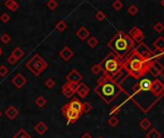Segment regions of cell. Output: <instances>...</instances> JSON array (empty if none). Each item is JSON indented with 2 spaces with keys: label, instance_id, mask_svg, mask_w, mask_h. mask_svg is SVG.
I'll return each instance as SVG.
<instances>
[{
  "label": "cell",
  "instance_id": "cell-4",
  "mask_svg": "<svg viewBox=\"0 0 164 138\" xmlns=\"http://www.w3.org/2000/svg\"><path fill=\"white\" fill-rule=\"evenodd\" d=\"M107 46L111 50V53L116 55L118 58L124 61L130 55L131 52L134 49L135 42L124 31H118L107 41Z\"/></svg>",
  "mask_w": 164,
  "mask_h": 138
},
{
  "label": "cell",
  "instance_id": "cell-44",
  "mask_svg": "<svg viewBox=\"0 0 164 138\" xmlns=\"http://www.w3.org/2000/svg\"><path fill=\"white\" fill-rule=\"evenodd\" d=\"M2 54H3V51L1 49V47H0V56H2Z\"/></svg>",
  "mask_w": 164,
  "mask_h": 138
},
{
  "label": "cell",
  "instance_id": "cell-35",
  "mask_svg": "<svg viewBox=\"0 0 164 138\" xmlns=\"http://www.w3.org/2000/svg\"><path fill=\"white\" fill-rule=\"evenodd\" d=\"M8 74H9V69H8V67H7L6 65H4V64L0 65V77L4 78Z\"/></svg>",
  "mask_w": 164,
  "mask_h": 138
},
{
  "label": "cell",
  "instance_id": "cell-5",
  "mask_svg": "<svg viewBox=\"0 0 164 138\" xmlns=\"http://www.w3.org/2000/svg\"><path fill=\"white\" fill-rule=\"evenodd\" d=\"M94 92L105 103L110 105L123 92V89L117 82L102 76L97 82V85L94 88Z\"/></svg>",
  "mask_w": 164,
  "mask_h": 138
},
{
  "label": "cell",
  "instance_id": "cell-14",
  "mask_svg": "<svg viewBox=\"0 0 164 138\" xmlns=\"http://www.w3.org/2000/svg\"><path fill=\"white\" fill-rule=\"evenodd\" d=\"M76 36L79 37L80 40L83 41L86 39H88V37H90V32H89V30L86 28V27L81 26L78 30H77Z\"/></svg>",
  "mask_w": 164,
  "mask_h": 138
},
{
  "label": "cell",
  "instance_id": "cell-23",
  "mask_svg": "<svg viewBox=\"0 0 164 138\" xmlns=\"http://www.w3.org/2000/svg\"><path fill=\"white\" fill-rule=\"evenodd\" d=\"M24 54H25V53H24V51L21 49V47L17 46V47H16L15 49L13 50V52H12V54H11V55H13V56L15 57L17 61H19L20 58H23Z\"/></svg>",
  "mask_w": 164,
  "mask_h": 138
},
{
  "label": "cell",
  "instance_id": "cell-33",
  "mask_svg": "<svg viewBox=\"0 0 164 138\" xmlns=\"http://www.w3.org/2000/svg\"><path fill=\"white\" fill-rule=\"evenodd\" d=\"M91 72L95 75H98V74L101 73V72H103V69H102V66H101V64L100 63L94 64L91 67Z\"/></svg>",
  "mask_w": 164,
  "mask_h": 138
},
{
  "label": "cell",
  "instance_id": "cell-11",
  "mask_svg": "<svg viewBox=\"0 0 164 138\" xmlns=\"http://www.w3.org/2000/svg\"><path fill=\"white\" fill-rule=\"evenodd\" d=\"M66 82H76V84H80L83 80V75L77 70V69H72L69 73L65 76Z\"/></svg>",
  "mask_w": 164,
  "mask_h": 138
},
{
  "label": "cell",
  "instance_id": "cell-43",
  "mask_svg": "<svg viewBox=\"0 0 164 138\" xmlns=\"http://www.w3.org/2000/svg\"><path fill=\"white\" fill-rule=\"evenodd\" d=\"M160 5H161V6L163 7V8H164V0H162V1L160 2Z\"/></svg>",
  "mask_w": 164,
  "mask_h": 138
},
{
  "label": "cell",
  "instance_id": "cell-17",
  "mask_svg": "<svg viewBox=\"0 0 164 138\" xmlns=\"http://www.w3.org/2000/svg\"><path fill=\"white\" fill-rule=\"evenodd\" d=\"M34 130L37 134H40V135H43L45 132H47L48 126L44 122H42V121H40V122H38L37 124H36V125H35Z\"/></svg>",
  "mask_w": 164,
  "mask_h": 138
},
{
  "label": "cell",
  "instance_id": "cell-32",
  "mask_svg": "<svg viewBox=\"0 0 164 138\" xmlns=\"http://www.w3.org/2000/svg\"><path fill=\"white\" fill-rule=\"evenodd\" d=\"M11 36L8 34V33H3L1 37H0V40L2 41L3 44H8L10 43V41H11Z\"/></svg>",
  "mask_w": 164,
  "mask_h": 138
},
{
  "label": "cell",
  "instance_id": "cell-21",
  "mask_svg": "<svg viewBox=\"0 0 164 138\" xmlns=\"http://www.w3.org/2000/svg\"><path fill=\"white\" fill-rule=\"evenodd\" d=\"M67 28V23H66L65 20L62 19V20H59V21L56 23L55 25V29L58 31V32L60 33H64V31Z\"/></svg>",
  "mask_w": 164,
  "mask_h": 138
},
{
  "label": "cell",
  "instance_id": "cell-28",
  "mask_svg": "<svg viewBox=\"0 0 164 138\" xmlns=\"http://www.w3.org/2000/svg\"><path fill=\"white\" fill-rule=\"evenodd\" d=\"M44 85L46 86L48 89H53L56 85V82L52 78H48L44 82Z\"/></svg>",
  "mask_w": 164,
  "mask_h": 138
},
{
  "label": "cell",
  "instance_id": "cell-45",
  "mask_svg": "<svg viewBox=\"0 0 164 138\" xmlns=\"http://www.w3.org/2000/svg\"><path fill=\"white\" fill-rule=\"evenodd\" d=\"M1 115H2V112H1V110H0V117H1Z\"/></svg>",
  "mask_w": 164,
  "mask_h": 138
},
{
  "label": "cell",
  "instance_id": "cell-37",
  "mask_svg": "<svg viewBox=\"0 0 164 138\" xmlns=\"http://www.w3.org/2000/svg\"><path fill=\"white\" fill-rule=\"evenodd\" d=\"M11 20V16L8 13H2V15H0V21L2 23H8Z\"/></svg>",
  "mask_w": 164,
  "mask_h": 138
},
{
  "label": "cell",
  "instance_id": "cell-24",
  "mask_svg": "<svg viewBox=\"0 0 164 138\" xmlns=\"http://www.w3.org/2000/svg\"><path fill=\"white\" fill-rule=\"evenodd\" d=\"M146 138H161V133L156 129H152L150 132L146 134Z\"/></svg>",
  "mask_w": 164,
  "mask_h": 138
},
{
  "label": "cell",
  "instance_id": "cell-30",
  "mask_svg": "<svg viewBox=\"0 0 164 138\" xmlns=\"http://www.w3.org/2000/svg\"><path fill=\"white\" fill-rule=\"evenodd\" d=\"M58 6H59V3L56 0H49V1L46 2V7L49 10H52V11L57 9Z\"/></svg>",
  "mask_w": 164,
  "mask_h": 138
},
{
  "label": "cell",
  "instance_id": "cell-12",
  "mask_svg": "<svg viewBox=\"0 0 164 138\" xmlns=\"http://www.w3.org/2000/svg\"><path fill=\"white\" fill-rule=\"evenodd\" d=\"M59 56L61 58H62L64 61H69L71 58L74 57V52L69 46H64L62 49L59 52Z\"/></svg>",
  "mask_w": 164,
  "mask_h": 138
},
{
  "label": "cell",
  "instance_id": "cell-39",
  "mask_svg": "<svg viewBox=\"0 0 164 138\" xmlns=\"http://www.w3.org/2000/svg\"><path fill=\"white\" fill-rule=\"evenodd\" d=\"M120 110H121V105L119 106H114L113 108H111L110 109V115L111 116H115L116 114H118V113L120 112Z\"/></svg>",
  "mask_w": 164,
  "mask_h": 138
},
{
  "label": "cell",
  "instance_id": "cell-22",
  "mask_svg": "<svg viewBox=\"0 0 164 138\" xmlns=\"http://www.w3.org/2000/svg\"><path fill=\"white\" fill-rule=\"evenodd\" d=\"M13 138H32V136L27 132L26 130L19 129L15 134H13Z\"/></svg>",
  "mask_w": 164,
  "mask_h": 138
},
{
  "label": "cell",
  "instance_id": "cell-20",
  "mask_svg": "<svg viewBox=\"0 0 164 138\" xmlns=\"http://www.w3.org/2000/svg\"><path fill=\"white\" fill-rule=\"evenodd\" d=\"M153 46L155 47L156 50L159 52H164V37L161 36L158 37V39L153 42Z\"/></svg>",
  "mask_w": 164,
  "mask_h": 138
},
{
  "label": "cell",
  "instance_id": "cell-42",
  "mask_svg": "<svg viewBox=\"0 0 164 138\" xmlns=\"http://www.w3.org/2000/svg\"><path fill=\"white\" fill-rule=\"evenodd\" d=\"M81 138H92V135L90 134L89 132H85L83 134V135L81 136Z\"/></svg>",
  "mask_w": 164,
  "mask_h": 138
},
{
  "label": "cell",
  "instance_id": "cell-26",
  "mask_svg": "<svg viewBox=\"0 0 164 138\" xmlns=\"http://www.w3.org/2000/svg\"><path fill=\"white\" fill-rule=\"evenodd\" d=\"M35 104H36L37 106H38V108H41L47 104V100L45 99L43 96H38V97L35 100Z\"/></svg>",
  "mask_w": 164,
  "mask_h": 138
},
{
  "label": "cell",
  "instance_id": "cell-15",
  "mask_svg": "<svg viewBox=\"0 0 164 138\" xmlns=\"http://www.w3.org/2000/svg\"><path fill=\"white\" fill-rule=\"evenodd\" d=\"M68 106L70 108H72L73 110H75V111L81 113L83 114L82 112V108H83V103L80 101L78 98H73L72 100L69 103H67Z\"/></svg>",
  "mask_w": 164,
  "mask_h": 138
},
{
  "label": "cell",
  "instance_id": "cell-46",
  "mask_svg": "<svg viewBox=\"0 0 164 138\" xmlns=\"http://www.w3.org/2000/svg\"><path fill=\"white\" fill-rule=\"evenodd\" d=\"M98 138H103V137H101V136H100V137H98Z\"/></svg>",
  "mask_w": 164,
  "mask_h": 138
},
{
  "label": "cell",
  "instance_id": "cell-29",
  "mask_svg": "<svg viewBox=\"0 0 164 138\" xmlns=\"http://www.w3.org/2000/svg\"><path fill=\"white\" fill-rule=\"evenodd\" d=\"M138 11H139L138 7L135 6V5H131V6L128 8V10H127L128 13H129L130 15H131V16H134V15H136V13H138Z\"/></svg>",
  "mask_w": 164,
  "mask_h": 138
},
{
  "label": "cell",
  "instance_id": "cell-41",
  "mask_svg": "<svg viewBox=\"0 0 164 138\" xmlns=\"http://www.w3.org/2000/svg\"><path fill=\"white\" fill-rule=\"evenodd\" d=\"M7 61H8V63H9L10 64L15 65V64H16V63L18 61H17L16 58L13 56V55H11V56H9V57H8V58H7Z\"/></svg>",
  "mask_w": 164,
  "mask_h": 138
},
{
  "label": "cell",
  "instance_id": "cell-10",
  "mask_svg": "<svg viewBox=\"0 0 164 138\" xmlns=\"http://www.w3.org/2000/svg\"><path fill=\"white\" fill-rule=\"evenodd\" d=\"M28 82V80L21 73H16L12 79V84L16 89H21Z\"/></svg>",
  "mask_w": 164,
  "mask_h": 138
},
{
  "label": "cell",
  "instance_id": "cell-16",
  "mask_svg": "<svg viewBox=\"0 0 164 138\" xmlns=\"http://www.w3.org/2000/svg\"><path fill=\"white\" fill-rule=\"evenodd\" d=\"M89 91H90L89 87L85 84V82H80V86H79L78 90H77L76 93L79 95V97H80V98L85 99V98L88 97V95Z\"/></svg>",
  "mask_w": 164,
  "mask_h": 138
},
{
  "label": "cell",
  "instance_id": "cell-7",
  "mask_svg": "<svg viewBox=\"0 0 164 138\" xmlns=\"http://www.w3.org/2000/svg\"><path fill=\"white\" fill-rule=\"evenodd\" d=\"M62 113L65 118L66 122H67V125H72V124L76 123L82 115L81 113L77 112L75 110H73L72 108H69L67 104H65L62 108Z\"/></svg>",
  "mask_w": 164,
  "mask_h": 138
},
{
  "label": "cell",
  "instance_id": "cell-13",
  "mask_svg": "<svg viewBox=\"0 0 164 138\" xmlns=\"http://www.w3.org/2000/svg\"><path fill=\"white\" fill-rule=\"evenodd\" d=\"M4 113H5V115L8 119L13 120L19 115V110L17 109L15 106H9L8 108L5 109Z\"/></svg>",
  "mask_w": 164,
  "mask_h": 138
},
{
  "label": "cell",
  "instance_id": "cell-25",
  "mask_svg": "<svg viewBox=\"0 0 164 138\" xmlns=\"http://www.w3.org/2000/svg\"><path fill=\"white\" fill-rule=\"evenodd\" d=\"M139 126H140V127L142 130H147L150 129V127L152 126V123H151V121H150L148 118H143L140 121V123H139Z\"/></svg>",
  "mask_w": 164,
  "mask_h": 138
},
{
  "label": "cell",
  "instance_id": "cell-3",
  "mask_svg": "<svg viewBox=\"0 0 164 138\" xmlns=\"http://www.w3.org/2000/svg\"><path fill=\"white\" fill-rule=\"evenodd\" d=\"M123 63L124 61L113 53L107 54V56L100 63L103 69V76L114 80L121 84L128 78V74L124 71Z\"/></svg>",
  "mask_w": 164,
  "mask_h": 138
},
{
  "label": "cell",
  "instance_id": "cell-6",
  "mask_svg": "<svg viewBox=\"0 0 164 138\" xmlns=\"http://www.w3.org/2000/svg\"><path fill=\"white\" fill-rule=\"evenodd\" d=\"M25 66L35 77H38L41 73H43L46 70L49 64L47 61H44V58L40 54H35L26 63Z\"/></svg>",
  "mask_w": 164,
  "mask_h": 138
},
{
  "label": "cell",
  "instance_id": "cell-40",
  "mask_svg": "<svg viewBox=\"0 0 164 138\" xmlns=\"http://www.w3.org/2000/svg\"><path fill=\"white\" fill-rule=\"evenodd\" d=\"M112 8L115 10V11H120V10L123 8V3L119 0H116L112 3Z\"/></svg>",
  "mask_w": 164,
  "mask_h": 138
},
{
  "label": "cell",
  "instance_id": "cell-8",
  "mask_svg": "<svg viewBox=\"0 0 164 138\" xmlns=\"http://www.w3.org/2000/svg\"><path fill=\"white\" fill-rule=\"evenodd\" d=\"M134 50L138 56H140L144 60H150V58H153V51L144 42L138 44L136 47H134Z\"/></svg>",
  "mask_w": 164,
  "mask_h": 138
},
{
  "label": "cell",
  "instance_id": "cell-38",
  "mask_svg": "<svg viewBox=\"0 0 164 138\" xmlns=\"http://www.w3.org/2000/svg\"><path fill=\"white\" fill-rule=\"evenodd\" d=\"M153 30H155V32L158 33V34L162 33L164 30V25L161 22H156L155 24V26H153Z\"/></svg>",
  "mask_w": 164,
  "mask_h": 138
},
{
  "label": "cell",
  "instance_id": "cell-34",
  "mask_svg": "<svg viewBox=\"0 0 164 138\" xmlns=\"http://www.w3.org/2000/svg\"><path fill=\"white\" fill-rule=\"evenodd\" d=\"M107 123H109V125L110 127H114L119 124V120H118V118L116 116H110V118L109 119V121H107Z\"/></svg>",
  "mask_w": 164,
  "mask_h": 138
},
{
  "label": "cell",
  "instance_id": "cell-2",
  "mask_svg": "<svg viewBox=\"0 0 164 138\" xmlns=\"http://www.w3.org/2000/svg\"><path fill=\"white\" fill-rule=\"evenodd\" d=\"M153 58H152L150 60H144L140 56H138L134 50H132L130 55L124 60V71L128 74L129 77L134 79V80L141 79L151 71Z\"/></svg>",
  "mask_w": 164,
  "mask_h": 138
},
{
  "label": "cell",
  "instance_id": "cell-19",
  "mask_svg": "<svg viewBox=\"0 0 164 138\" xmlns=\"http://www.w3.org/2000/svg\"><path fill=\"white\" fill-rule=\"evenodd\" d=\"M62 94H64L66 98H71L73 95L75 94L74 92H73V90L71 89L70 87V84H69L68 82H64V84H62Z\"/></svg>",
  "mask_w": 164,
  "mask_h": 138
},
{
  "label": "cell",
  "instance_id": "cell-36",
  "mask_svg": "<svg viewBox=\"0 0 164 138\" xmlns=\"http://www.w3.org/2000/svg\"><path fill=\"white\" fill-rule=\"evenodd\" d=\"M95 18L98 20V21H103V20L106 19V13H105L103 11H97L96 13H95Z\"/></svg>",
  "mask_w": 164,
  "mask_h": 138
},
{
  "label": "cell",
  "instance_id": "cell-1",
  "mask_svg": "<svg viewBox=\"0 0 164 138\" xmlns=\"http://www.w3.org/2000/svg\"><path fill=\"white\" fill-rule=\"evenodd\" d=\"M151 77L134 80L129 77L120 85H127L123 93L144 113L150 111L164 96V74L151 71Z\"/></svg>",
  "mask_w": 164,
  "mask_h": 138
},
{
  "label": "cell",
  "instance_id": "cell-31",
  "mask_svg": "<svg viewBox=\"0 0 164 138\" xmlns=\"http://www.w3.org/2000/svg\"><path fill=\"white\" fill-rule=\"evenodd\" d=\"M92 109V106L91 104L88 102H85L83 103V108H82V112L83 113H88L91 111Z\"/></svg>",
  "mask_w": 164,
  "mask_h": 138
},
{
  "label": "cell",
  "instance_id": "cell-27",
  "mask_svg": "<svg viewBox=\"0 0 164 138\" xmlns=\"http://www.w3.org/2000/svg\"><path fill=\"white\" fill-rule=\"evenodd\" d=\"M86 43H88V45L90 48H92V49H93V48H95L97 45H98L99 41H98V39H97L96 37H89L88 41H86Z\"/></svg>",
  "mask_w": 164,
  "mask_h": 138
},
{
  "label": "cell",
  "instance_id": "cell-9",
  "mask_svg": "<svg viewBox=\"0 0 164 138\" xmlns=\"http://www.w3.org/2000/svg\"><path fill=\"white\" fill-rule=\"evenodd\" d=\"M129 36L131 37V39L134 40V42H136L138 44L142 43L143 40H144V39H145L143 31L140 28H138L137 26L132 27V28L130 30V32H129Z\"/></svg>",
  "mask_w": 164,
  "mask_h": 138
},
{
  "label": "cell",
  "instance_id": "cell-18",
  "mask_svg": "<svg viewBox=\"0 0 164 138\" xmlns=\"http://www.w3.org/2000/svg\"><path fill=\"white\" fill-rule=\"evenodd\" d=\"M3 5L11 12H16L19 8V4L16 1H15V0H6L3 3Z\"/></svg>",
  "mask_w": 164,
  "mask_h": 138
}]
</instances>
